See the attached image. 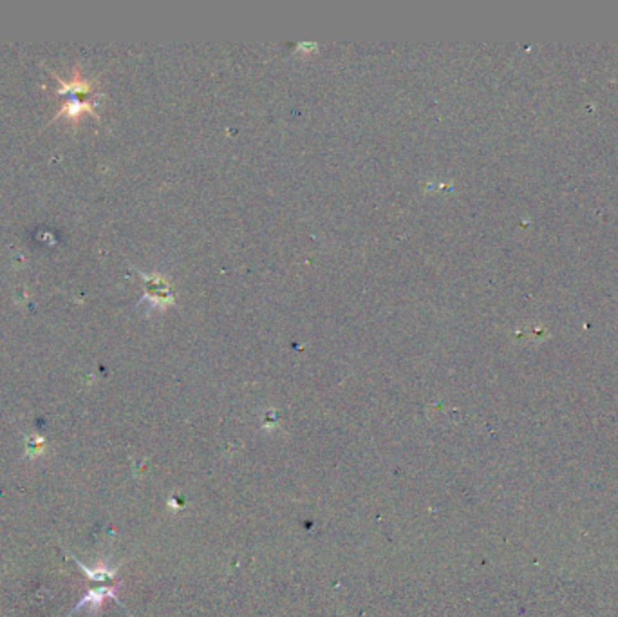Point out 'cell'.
Instances as JSON below:
<instances>
[{"mask_svg":"<svg viewBox=\"0 0 618 617\" xmlns=\"http://www.w3.org/2000/svg\"><path fill=\"white\" fill-rule=\"evenodd\" d=\"M116 589H118V586H100V589L89 590L87 594L80 599L78 605H76V607H74L71 612H69V616H73V614H76L78 610H82V608H85V607L91 608V610H96V608L100 607V605L103 603L105 599H114L116 603L121 605V601H119L118 595H116Z\"/></svg>","mask_w":618,"mask_h":617,"instance_id":"cell-1","label":"cell"},{"mask_svg":"<svg viewBox=\"0 0 618 617\" xmlns=\"http://www.w3.org/2000/svg\"><path fill=\"white\" fill-rule=\"evenodd\" d=\"M69 557H71V559H73V561L76 563L80 568H82L83 574H85L89 580L96 581V583H107V581H112L116 577V572H118V568L109 567V565H105V563H100V565H96L94 568H89V567H85L82 561H80L78 557H74L73 554H69Z\"/></svg>","mask_w":618,"mask_h":617,"instance_id":"cell-2","label":"cell"},{"mask_svg":"<svg viewBox=\"0 0 618 617\" xmlns=\"http://www.w3.org/2000/svg\"><path fill=\"white\" fill-rule=\"evenodd\" d=\"M29 447H31V449H29V455L31 456L38 455V453L42 451V447H44V440H42V438H35V442H29Z\"/></svg>","mask_w":618,"mask_h":617,"instance_id":"cell-3","label":"cell"}]
</instances>
